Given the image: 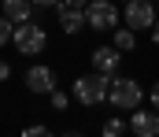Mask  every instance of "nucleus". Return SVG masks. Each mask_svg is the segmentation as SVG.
<instances>
[{
    "mask_svg": "<svg viewBox=\"0 0 159 137\" xmlns=\"http://www.w3.org/2000/svg\"><path fill=\"white\" fill-rule=\"evenodd\" d=\"M107 93H111V78L107 74H81L74 82V100H81L85 107H96V104H107Z\"/></svg>",
    "mask_w": 159,
    "mask_h": 137,
    "instance_id": "nucleus-1",
    "label": "nucleus"
},
{
    "mask_svg": "<svg viewBox=\"0 0 159 137\" xmlns=\"http://www.w3.org/2000/svg\"><path fill=\"white\" fill-rule=\"evenodd\" d=\"M11 45L15 52H22V56H41L44 45H48V34H44V26L41 22H22V26H15V37H11Z\"/></svg>",
    "mask_w": 159,
    "mask_h": 137,
    "instance_id": "nucleus-2",
    "label": "nucleus"
},
{
    "mask_svg": "<svg viewBox=\"0 0 159 137\" xmlns=\"http://www.w3.org/2000/svg\"><path fill=\"white\" fill-rule=\"evenodd\" d=\"M141 100H144V93L141 85L133 82V78H111V93H107V104H115L119 111H137L141 107Z\"/></svg>",
    "mask_w": 159,
    "mask_h": 137,
    "instance_id": "nucleus-3",
    "label": "nucleus"
},
{
    "mask_svg": "<svg viewBox=\"0 0 159 137\" xmlns=\"http://www.w3.org/2000/svg\"><path fill=\"white\" fill-rule=\"evenodd\" d=\"M156 4L152 0H129V4H122V22L137 34V30H152L156 26Z\"/></svg>",
    "mask_w": 159,
    "mask_h": 137,
    "instance_id": "nucleus-4",
    "label": "nucleus"
},
{
    "mask_svg": "<svg viewBox=\"0 0 159 137\" xmlns=\"http://www.w3.org/2000/svg\"><path fill=\"white\" fill-rule=\"evenodd\" d=\"M119 4L115 0H89V7H85V19H89V26L93 30H115L119 26Z\"/></svg>",
    "mask_w": 159,
    "mask_h": 137,
    "instance_id": "nucleus-5",
    "label": "nucleus"
},
{
    "mask_svg": "<svg viewBox=\"0 0 159 137\" xmlns=\"http://www.w3.org/2000/svg\"><path fill=\"white\" fill-rule=\"evenodd\" d=\"M122 56H126V52H119L115 45H100V48H93V71H100V74L115 78V74H119V67H122Z\"/></svg>",
    "mask_w": 159,
    "mask_h": 137,
    "instance_id": "nucleus-6",
    "label": "nucleus"
},
{
    "mask_svg": "<svg viewBox=\"0 0 159 137\" xmlns=\"http://www.w3.org/2000/svg\"><path fill=\"white\" fill-rule=\"evenodd\" d=\"M26 89H30V93H44V96H48V93L56 89V71L44 67V63L30 67V71H26Z\"/></svg>",
    "mask_w": 159,
    "mask_h": 137,
    "instance_id": "nucleus-7",
    "label": "nucleus"
},
{
    "mask_svg": "<svg viewBox=\"0 0 159 137\" xmlns=\"http://www.w3.org/2000/svg\"><path fill=\"white\" fill-rule=\"evenodd\" d=\"M129 130L137 137H159V111L152 107V111H133V119H129Z\"/></svg>",
    "mask_w": 159,
    "mask_h": 137,
    "instance_id": "nucleus-8",
    "label": "nucleus"
},
{
    "mask_svg": "<svg viewBox=\"0 0 159 137\" xmlns=\"http://www.w3.org/2000/svg\"><path fill=\"white\" fill-rule=\"evenodd\" d=\"M34 7H37L34 0H4V4H0V15H7L15 26H22V22L34 19Z\"/></svg>",
    "mask_w": 159,
    "mask_h": 137,
    "instance_id": "nucleus-9",
    "label": "nucleus"
},
{
    "mask_svg": "<svg viewBox=\"0 0 159 137\" xmlns=\"http://www.w3.org/2000/svg\"><path fill=\"white\" fill-rule=\"evenodd\" d=\"M56 15H59V26H63V34H78L81 26H89V19H85V7H59Z\"/></svg>",
    "mask_w": 159,
    "mask_h": 137,
    "instance_id": "nucleus-10",
    "label": "nucleus"
},
{
    "mask_svg": "<svg viewBox=\"0 0 159 137\" xmlns=\"http://www.w3.org/2000/svg\"><path fill=\"white\" fill-rule=\"evenodd\" d=\"M111 41H115V48H119V52H133V45H137V37H133V30H129V26H115V37H111Z\"/></svg>",
    "mask_w": 159,
    "mask_h": 137,
    "instance_id": "nucleus-11",
    "label": "nucleus"
},
{
    "mask_svg": "<svg viewBox=\"0 0 159 137\" xmlns=\"http://www.w3.org/2000/svg\"><path fill=\"white\" fill-rule=\"evenodd\" d=\"M100 137H126V122H122L119 115H115V119H107V122L100 126Z\"/></svg>",
    "mask_w": 159,
    "mask_h": 137,
    "instance_id": "nucleus-12",
    "label": "nucleus"
},
{
    "mask_svg": "<svg viewBox=\"0 0 159 137\" xmlns=\"http://www.w3.org/2000/svg\"><path fill=\"white\" fill-rule=\"evenodd\" d=\"M11 37H15V22H11L7 15H0V48L11 45Z\"/></svg>",
    "mask_w": 159,
    "mask_h": 137,
    "instance_id": "nucleus-13",
    "label": "nucleus"
},
{
    "mask_svg": "<svg viewBox=\"0 0 159 137\" xmlns=\"http://www.w3.org/2000/svg\"><path fill=\"white\" fill-rule=\"evenodd\" d=\"M48 104H52V111H67V104H70V96L63 89H52L48 93Z\"/></svg>",
    "mask_w": 159,
    "mask_h": 137,
    "instance_id": "nucleus-14",
    "label": "nucleus"
},
{
    "mask_svg": "<svg viewBox=\"0 0 159 137\" xmlns=\"http://www.w3.org/2000/svg\"><path fill=\"white\" fill-rule=\"evenodd\" d=\"M22 137H56V134H52L48 126H26V130H22Z\"/></svg>",
    "mask_w": 159,
    "mask_h": 137,
    "instance_id": "nucleus-15",
    "label": "nucleus"
},
{
    "mask_svg": "<svg viewBox=\"0 0 159 137\" xmlns=\"http://www.w3.org/2000/svg\"><path fill=\"white\" fill-rule=\"evenodd\" d=\"M148 100H152V107H156V111H159V82H156V85H152V93H148Z\"/></svg>",
    "mask_w": 159,
    "mask_h": 137,
    "instance_id": "nucleus-16",
    "label": "nucleus"
},
{
    "mask_svg": "<svg viewBox=\"0 0 159 137\" xmlns=\"http://www.w3.org/2000/svg\"><path fill=\"white\" fill-rule=\"evenodd\" d=\"M59 7H89V0H63Z\"/></svg>",
    "mask_w": 159,
    "mask_h": 137,
    "instance_id": "nucleus-17",
    "label": "nucleus"
},
{
    "mask_svg": "<svg viewBox=\"0 0 159 137\" xmlns=\"http://www.w3.org/2000/svg\"><path fill=\"white\" fill-rule=\"evenodd\" d=\"M7 78H11V67H7V63L0 59V82H7Z\"/></svg>",
    "mask_w": 159,
    "mask_h": 137,
    "instance_id": "nucleus-18",
    "label": "nucleus"
},
{
    "mask_svg": "<svg viewBox=\"0 0 159 137\" xmlns=\"http://www.w3.org/2000/svg\"><path fill=\"white\" fill-rule=\"evenodd\" d=\"M34 4H37V7H59L63 0H34Z\"/></svg>",
    "mask_w": 159,
    "mask_h": 137,
    "instance_id": "nucleus-19",
    "label": "nucleus"
},
{
    "mask_svg": "<svg viewBox=\"0 0 159 137\" xmlns=\"http://www.w3.org/2000/svg\"><path fill=\"white\" fill-rule=\"evenodd\" d=\"M152 41L159 45V19H156V26H152Z\"/></svg>",
    "mask_w": 159,
    "mask_h": 137,
    "instance_id": "nucleus-20",
    "label": "nucleus"
},
{
    "mask_svg": "<svg viewBox=\"0 0 159 137\" xmlns=\"http://www.w3.org/2000/svg\"><path fill=\"white\" fill-rule=\"evenodd\" d=\"M115 4H129V0H115Z\"/></svg>",
    "mask_w": 159,
    "mask_h": 137,
    "instance_id": "nucleus-21",
    "label": "nucleus"
},
{
    "mask_svg": "<svg viewBox=\"0 0 159 137\" xmlns=\"http://www.w3.org/2000/svg\"><path fill=\"white\" fill-rule=\"evenodd\" d=\"M67 137H81V134H67Z\"/></svg>",
    "mask_w": 159,
    "mask_h": 137,
    "instance_id": "nucleus-22",
    "label": "nucleus"
}]
</instances>
